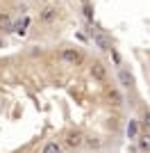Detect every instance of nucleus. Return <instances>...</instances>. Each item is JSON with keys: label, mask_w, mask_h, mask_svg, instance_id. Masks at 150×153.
<instances>
[{"label": "nucleus", "mask_w": 150, "mask_h": 153, "mask_svg": "<svg viewBox=\"0 0 150 153\" xmlns=\"http://www.w3.org/2000/svg\"><path fill=\"white\" fill-rule=\"evenodd\" d=\"M89 37H91V41L98 46L100 51H109V53H112V41H109L102 32H98V30H93V27H91V30H89Z\"/></svg>", "instance_id": "obj_1"}, {"label": "nucleus", "mask_w": 150, "mask_h": 153, "mask_svg": "<svg viewBox=\"0 0 150 153\" xmlns=\"http://www.w3.org/2000/svg\"><path fill=\"white\" fill-rule=\"evenodd\" d=\"M84 142H87V137H84L80 130H68V133H66V146H71V149H80Z\"/></svg>", "instance_id": "obj_2"}, {"label": "nucleus", "mask_w": 150, "mask_h": 153, "mask_svg": "<svg viewBox=\"0 0 150 153\" xmlns=\"http://www.w3.org/2000/svg\"><path fill=\"white\" fill-rule=\"evenodd\" d=\"M62 59L66 64H77L82 59V55H80L77 48H64V51H62Z\"/></svg>", "instance_id": "obj_3"}, {"label": "nucleus", "mask_w": 150, "mask_h": 153, "mask_svg": "<svg viewBox=\"0 0 150 153\" xmlns=\"http://www.w3.org/2000/svg\"><path fill=\"white\" fill-rule=\"evenodd\" d=\"M91 76H93V80H98V82H105L107 78V69L102 62H93L91 64Z\"/></svg>", "instance_id": "obj_4"}, {"label": "nucleus", "mask_w": 150, "mask_h": 153, "mask_svg": "<svg viewBox=\"0 0 150 153\" xmlns=\"http://www.w3.org/2000/svg\"><path fill=\"white\" fill-rule=\"evenodd\" d=\"M118 82L123 85L125 89H132V87H134V76H132L127 69H121L118 71Z\"/></svg>", "instance_id": "obj_5"}, {"label": "nucleus", "mask_w": 150, "mask_h": 153, "mask_svg": "<svg viewBox=\"0 0 150 153\" xmlns=\"http://www.w3.org/2000/svg\"><path fill=\"white\" fill-rule=\"evenodd\" d=\"M39 19L43 21V23H52V21H57V7L48 5L41 9V14H39Z\"/></svg>", "instance_id": "obj_6"}, {"label": "nucleus", "mask_w": 150, "mask_h": 153, "mask_svg": "<svg viewBox=\"0 0 150 153\" xmlns=\"http://www.w3.org/2000/svg\"><path fill=\"white\" fill-rule=\"evenodd\" d=\"M0 32H14L12 16H9L7 12H0Z\"/></svg>", "instance_id": "obj_7"}, {"label": "nucleus", "mask_w": 150, "mask_h": 153, "mask_svg": "<svg viewBox=\"0 0 150 153\" xmlns=\"http://www.w3.org/2000/svg\"><path fill=\"white\" fill-rule=\"evenodd\" d=\"M125 133H127V140H137V135H139V121L130 119V123H127V128H125Z\"/></svg>", "instance_id": "obj_8"}, {"label": "nucleus", "mask_w": 150, "mask_h": 153, "mask_svg": "<svg viewBox=\"0 0 150 153\" xmlns=\"http://www.w3.org/2000/svg\"><path fill=\"white\" fill-rule=\"evenodd\" d=\"M109 101H112V105H116V108L125 105V101H123V94H121L118 89H109Z\"/></svg>", "instance_id": "obj_9"}, {"label": "nucleus", "mask_w": 150, "mask_h": 153, "mask_svg": "<svg viewBox=\"0 0 150 153\" xmlns=\"http://www.w3.org/2000/svg\"><path fill=\"white\" fill-rule=\"evenodd\" d=\"M41 153H62V146H59L55 140H50V142H46V144H43Z\"/></svg>", "instance_id": "obj_10"}, {"label": "nucleus", "mask_w": 150, "mask_h": 153, "mask_svg": "<svg viewBox=\"0 0 150 153\" xmlns=\"http://www.w3.org/2000/svg\"><path fill=\"white\" fill-rule=\"evenodd\" d=\"M82 16L87 19V23H93V5H82Z\"/></svg>", "instance_id": "obj_11"}, {"label": "nucleus", "mask_w": 150, "mask_h": 153, "mask_svg": "<svg viewBox=\"0 0 150 153\" xmlns=\"http://www.w3.org/2000/svg\"><path fill=\"white\" fill-rule=\"evenodd\" d=\"M139 149L141 151H150V135H141L139 137Z\"/></svg>", "instance_id": "obj_12"}, {"label": "nucleus", "mask_w": 150, "mask_h": 153, "mask_svg": "<svg viewBox=\"0 0 150 153\" xmlns=\"http://www.w3.org/2000/svg\"><path fill=\"white\" fill-rule=\"evenodd\" d=\"M84 144H87L89 149H98V146H100V140H98V137H87V142H84Z\"/></svg>", "instance_id": "obj_13"}, {"label": "nucleus", "mask_w": 150, "mask_h": 153, "mask_svg": "<svg viewBox=\"0 0 150 153\" xmlns=\"http://www.w3.org/2000/svg\"><path fill=\"white\" fill-rule=\"evenodd\" d=\"M112 59L116 62V66H121V55H118V51H116V48H112Z\"/></svg>", "instance_id": "obj_14"}, {"label": "nucleus", "mask_w": 150, "mask_h": 153, "mask_svg": "<svg viewBox=\"0 0 150 153\" xmlns=\"http://www.w3.org/2000/svg\"><path fill=\"white\" fill-rule=\"evenodd\" d=\"M141 123H143L146 128H150V112H146V114H143V121H141Z\"/></svg>", "instance_id": "obj_15"}, {"label": "nucleus", "mask_w": 150, "mask_h": 153, "mask_svg": "<svg viewBox=\"0 0 150 153\" xmlns=\"http://www.w3.org/2000/svg\"><path fill=\"white\" fill-rule=\"evenodd\" d=\"M80 2H82V5H89V0H80Z\"/></svg>", "instance_id": "obj_16"}]
</instances>
